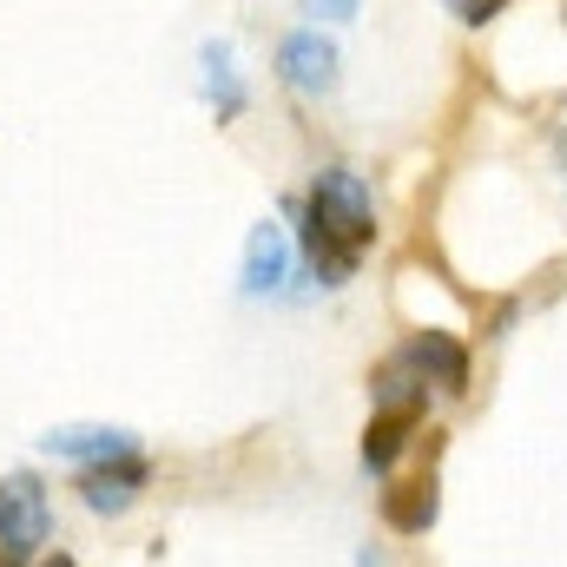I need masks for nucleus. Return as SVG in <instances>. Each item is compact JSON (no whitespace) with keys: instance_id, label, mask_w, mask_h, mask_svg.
<instances>
[{"instance_id":"8","label":"nucleus","mask_w":567,"mask_h":567,"mask_svg":"<svg viewBox=\"0 0 567 567\" xmlns=\"http://www.w3.org/2000/svg\"><path fill=\"white\" fill-rule=\"evenodd\" d=\"M198 66H205V100H212L218 126H231V120L245 113V80H238L231 47H225V40H205V47H198Z\"/></svg>"},{"instance_id":"12","label":"nucleus","mask_w":567,"mask_h":567,"mask_svg":"<svg viewBox=\"0 0 567 567\" xmlns=\"http://www.w3.org/2000/svg\"><path fill=\"white\" fill-rule=\"evenodd\" d=\"M47 567H73V555H53V561H47Z\"/></svg>"},{"instance_id":"14","label":"nucleus","mask_w":567,"mask_h":567,"mask_svg":"<svg viewBox=\"0 0 567 567\" xmlns=\"http://www.w3.org/2000/svg\"><path fill=\"white\" fill-rule=\"evenodd\" d=\"M561 20H567V7H561Z\"/></svg>"},{"instance_id":"5","label":"nucleus","mask_w":567,"mask_h":567,"mask_svg":"<svg viewBox=\"0 0 567 567\" xmlns=\"http://www.w3.org/2000/svg\"><path fill=\"white\" fill-rule=\"evenodd\" d=\"M40 449L60 455V462H120V455H140V435L106 423H60L40 435Z\"/></svg>"},{"instance_id":"4","label":"nucleus","mask_w":567,"mask_h":567,"mask_svg":"<svg viewBox=\"0 0 567 567\" xmlns=\"http://www.w3.org/2000/svg\"><path fill=\"white\" fill-rule=\"evenodd\" d=\"M278 73L290 93H330L337 86V47L323 40V27H297L278 47Z\"/></svg>"},{"instance_id":"1","label":"nucleus","mask_w":567,"mask_h":567,"mask_svg":"<svg viewBox=\"0 0 567 567\" xmlns=\"http://www.w3.org/2000/svg\"><path fill=\"white\" fill-rule=\"evenodd\" d=\"M303 265L323 290H343L357 278L363 251L377 245V205H370V185L350 172V165H323L310 178V198H303Z\"/></svg>"},{"instance_id":"10","label":"nucleus","mask_w":567,"mask_h":567,"mask_svg":"<svg viewBox=\"0 0 567 567\" xmlns=\"http://www.w3.org/2000/svg\"><path fill=\"white\" fill-rule=\"evenodd\" d=\"M442 7H455V20H462V27H488V20H502L515 0H442Z\"/></svg>"},{"instance_id":"9","label":"nucleus","mask_w":567,"mask_h":567,"mask_svg":"<svg viewBox=\"0 0 567 567\" xmlns=\"http://www.w3.org/2000/svg\"><path fill=\"white\" fill-rule=\"evenodd\" d=\"M435 515H442L435 475H416V482H396V488L383 495V522H390L396 535H429V528H435Z\"/></svg>"},{"instance_id":"2","label":"nucleus","mask_w":567,"mask_h":567,"mask_svg":"<svg viewBox=\"0 0 567 567\" xmlns=\"http://www.w3.org/2000/svg\"><path fill=\"white\" fill-rule=\"evenodd\" d=\"M47 528H53V508H47L40 475H27V468L0 475V555L20 561V555L47 548Z\"/></svg>"},{"instance_id":"3","label":"nucleus","mask_w":567,"mask_h":567,"mask_svg":"<svg viewBox=\"0 0 567 567\" xmlns=\"http://www.w3.org/2000/svg\"><path fill=\"white\" fill-rule=\"evenodd\" d=\"M145 482H152V462H145V455L86 462V468H80V502H86L93 515H120V508H133L145 495Z\"/></svg>"},{"instance_id":"11","label":"nucleus","mask_w":567,"mask_h":567,"mask_svg":"<svg viewBox=\"0 0 567 567\" xmlns=\"http://www.w3.org/2000/svg\"><path fill=\"white\" fill-rule=\"evenodd\" d=\"M357 7H363V0H303V13H317V20H337V27H343V20H357Z\"/></svg>"},{"instance_id":"7","label":"nucleus","mask_w":567,"mask_h":567,"mask_svg":"<svg viewBox=\"0 0 567 567\" xmlns=\"http://www.w3.org/2000/svg\"><path fill=\"white\" fill-rule=\"evenodd\" d=\"M284 278H290V231L265 218L245 238V290L251 297H271V290H284Z\"/></svg>"},{"instance_id":"13","label":"nucleus","mask_w":567,"mask_h":567,"mask_svg":"<svg viewBox=\"0 0 567 567\" xmlns=\"http://www.w3.org/2000/svg\"><path fill=\"white\" fill-rule=\"evenodd\" d=\"M0 567H13V555H0Z\"/></svg>"},{"instance_id":"6","label":"nucleus","mask_w":567,"mask_h":567,"mask_svg":"<svg viewBox=\"0 0 567 567\" xmlns=\"http://www.w3.org/2000/svg\"><path fill=\"white\" fill-rule=\"evenodd\" d=\"M429 403H377V416L363 429V468L370 475H390L396 468V455L410 449V435L423 429Z\"/></svg>"}]
</instances>
